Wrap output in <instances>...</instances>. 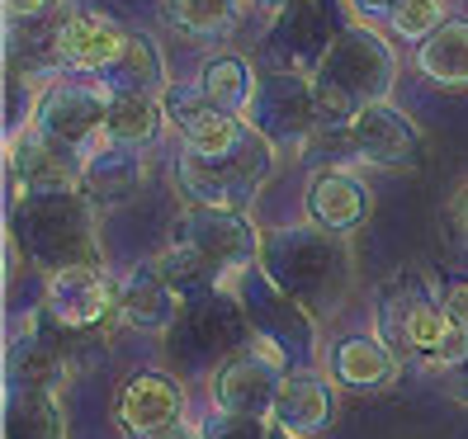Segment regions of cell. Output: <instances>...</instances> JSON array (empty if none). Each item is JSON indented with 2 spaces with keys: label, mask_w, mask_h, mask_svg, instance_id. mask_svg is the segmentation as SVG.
Listing matches in <instances>:
<instances>
[{
  "label": "cell",
  "mask_w": 468,
  "mask_h": 439,
  "mask_svg": "<svg viewBox=\"0 0 468 439\" xmlns=\"http://www.w3.org/2000/svg\"><path fill=\"white\" fill-rule=\"evenodd\" d=\"M445 293L421 269H398L388 284L378 288V340L402 360H421L431 369H463L468 364V331L450 321Z\"/></svg>",
  "instance_id": "1"
},
{
  "label": "cell",
  "mask_w": 468,
  "mask_h": 439,
  "mask_svg": "<svg viewBox=\"0 0 468 439\" xmlns=\"http://www.w3.org/2000/svg\"><path fill=\"white\" fill-rule=\"evenodd\" d=\"M393 86V52L374 29H346L322 47L317 62V123H346Z\"/></svg>",
  "instance_id": "2"
},
{
  "label": "cell",
  "mask_w": 468,
  "mask_h": 439,
  "mask_svg": "<svg viewBox=\"0 0 468 439\" xmlns=\"http://www.w3.org/2000/svg\"><path fill=\"white\" fill-rule=\"evenodd\" d=\"M261 269L308 317L336 308V298L350 279V260L332 241V232H280L261 251Z\"/></svg>",
  "instance_id": "3"
},
{
  "label": "cell",
  "mask_w": 468,
  "mask_h": 439,
  "mask_svg": "<svg viewBox=\"0 0 468 439\" xmlns=\"http://www.w3.org/2000/svg\"><path fill=\"white\" fill-rule=\"evenodd\" d=\"M15 236L48 274L71 265H100L90 213L76 194H24L15 208Z\"/></svg>",
  "instance_id": "4"
},
{
  "label": "cell",
  "mask_w": 468,
  "mask_h": 439,
  "mask_svg": "<svg viewBox=\"0 0 468 439\" xmlns=\"http://www.w3.org/2000/svg\"><path fill=\"white\" fill-rule=\"evenodd\" d=\"M270 175V142L261 132H251L246 142L223 156V161H199V156H185L176 161V180L189 194L195 208H228V213H246V204L256 199V189Z\"/></svg>",
  "instance_id": "5"
},
{
  "label": "cell",
  "mask_w": 468,
  "mask_h": 439,
  "mask_svg": "<svg viewBox=\"0 0 468 439\" xmlns=\"http://www.w3.org/2000/svg\"><path fill=\"white\" fill-rule=\"evenodd\" d=\"M109 86H86V80H58L34 109V132L58 142L76 156H90L104 142V119H109Z\"/></svg>",
  "instance_id": "6"
},
{
  "label": "cell",
  "mask_w": 468,
  "mask_h": 439,
  "mask_svg": "<svg viewBox=\"0 0 468 439\" xmlns=\"http://www.w3.org/2000/svg\"><path fill=\"white\" fill-rule=\"evenodd\" d=\"M284 354H274L270 345L251 340L241 354L213 373V411L223 416H251V421H265L274 416V397L284 388Z\"/></svg>",
  "instance_id": "7"
},
{
  "label": "cell",
  "mask_w": 468,
  "mask_h": 439,
  "mask_svg": "<svg viewBox=\"0 0 468 439\" xmlns=\"http://www.w3.org/2000/svg\"><path fill=\"white\" fill-rule=\"evenodd\" d=\"M246 123H251V132H261L270 147L308 137L317 128L313 80H303L298 71H270L265 80H256L251 104H246Z\"/></svg>",
  "instance_id": "8"
},
{
  "label": "cell",
  "mask_w": 468,
  "mask_h": 439,
  "mask_svg": "<svg viewBox=\"0 0 468 439\" xmlns=\"http://www.w3.org/2000/svg\"><path fill=\"white\" fill-rule=\"evenodd\" d=\"M346 132H350V152L378 171H417L421 166V128L388 99L365 104Z\"/></svg>",
  "instance_id": "9"
},
{
  "label": "cell",
  "mask_w": 468,
  "mask_h": 439,
  "mask_svg": "<svg viewBox=\"0 0 468 439\" xmlns=\"http://www.w3.org/2000/svg\"><path fill=\"white\" fill-rule=\"evenodd\" d=\"M109 312H119V288L100 265H71L48 274V321L58 331H95Z\"/></svg>",
  "instance_id": "10"
},
{
  "label": "cell",
  "mask_w": 468,
  "mask_h": 439,
  "mask_svg": "<svg viewBox=\"0 0 468 439\" xmlns=\"http://www.w3.org/2000/svg\"><path fill=\"white\" fill-rule=\"evenodd\" d=\"M128 38L133 34H123L109 15H100V10H71L58 24V34H52V47H58V62L62 67L109 76V71L123 62Z\"/></svg>",
  "instance_id": "11"
},
{
  "label": "cell",
  "mask_w": 468,
  "mask_h": 439,
  "mask_svg": "<svg viewBox=\"0 0 468 439\" xmlns=\"http://www.w3.org/2000/svg\"><path fill=\"white\" fill-rule=\"evenodd\" d=\"M80 166H86V156L48 142V137H38V132L10 142V175L19 184V194H76Z\"/></svg>",
  "instance_id": "12"
},
{
  "label": "cell",
  "mask_w": 468,
  "mask_h": 439,
  "mask_svg": "<svg viewBox=\"0 0 468 439\" xmlns=\"http://www.w3.org/2000/svg\"><path fill=\"white\" fill-rule=\"evenodd\" d=\"M185 298L166 284V274L156 269V260L128 269V279L119 284V317L133 326V331H147V336H166L176 317H180Z\"/></svg>",
  "instance_id": "13"
},
{
  "label": "cell",
  "mask_w": 468,
  "mask_h": 439,
  "mask_svg": "<svg viewBox=\"0 0 468 439\" xmlns=\"http://www.w3.org/2000/svg\"><path fill=\"white\" fill-rule=\"evenodd\" d=\"M180 411H185V392L166 373H137L119 392V425L137 439H152L161 430H171L180 421Z\"/></svg>",
  "instance_id": "14"
},
{
  "label": "cell",
  "mask_w": 468,
  "mask_h": 439,
  "mask_svg": "<svg viewBox=\"0 0 468 439\" xmlns=\"http://www.w3.org/2000/svg\"><path fill=\"white\" fill-rule=\"evenodd\" d=\"M147 180V166H143V152L133 147H114V142H100L86 166H80V194H86L90 204H123L133 199L137 189H143Z\"/></svg>",
  "instance_id": "15"
},
{
  "label": "cell",
  "mask_w": 468,
  "mask_h": 439,
  "mask_svg": "<svg viewBox=\"0 0 468 439\" xmlns=\"http://www.w3.org/2000/svg\"><path fill=\"white\" fill-rule=\"evenodd\" d=\"M336 411V392L332 382H322L317 373H289L280 397H274V425H280L284 434H317L326 430V421H332Z\"/></svg>",
  "instance_id": "16"
},
{
  "label": "cell",
  "mask_w": 468,
  "mask_h": 439,
  "mask_svg": "<svg viewBox=\"0 0 468 439\" xmlns=\"http://www.w3.org/2000/svg\"><path fill=\"white\" fill-rule=\"evenodd\" d=\"M374 199H369V189L346 175V171H322L308 189V213H313V223L322 232H350V227H360L365 217H369Z\"/></svg>",
  "instance_id": "17"
},
{
  "label": "cell",
  "mask_w": 468,
  "mask_h": 439,
  "mask_svg": "<svg viewBox=\"0 0 468 439\" xmlns=\"http://www.w3.org/2000/svg\"><path fill=\"white\" fill-rule=\"evenodd\" d=\"M161 123H166V104L156 95H114L109 99V119H104V142L143 152L156 142Z\"/></svg>",
  "instance_id": "18"
},
{
  "label": "cell",
  "mask_w": 468,
  "mask_h": 439,
  "mask_svg": "<svg viewBox=\"0 0 468 439\" xmlns=\"http://www.w3.org/2000/svg\"><path fill=\"white\" fill-rule=\"evenodd\" d=\"M246 137H251V123H246L241 114H228V109L208 104L204 114H195L180 128V152L199 156V161H223L246 142Z\"/></svg>",
  "instance_id": "19"
},
{
  "label": "cell",
  "mask_w": 468,
  "mask_h": 439,
  "mask_svg": "<svg viewBox=\"0 0 468 439\" xmlns=\"http://www.w3.org/2000/svg\"><path fill=\"white\" fill-rule=\"evenodd\" d=\"M332 373L346 388H383V382L398 373V354L374 336H350L332 354Z\"/></svg>",
  "instance_id": "20"
},
{
  "label": "cell",
  "mask_w": 468,
  "mask_h": 439,
  "mask_svg": "<svg viewBox=\"0 0 468 439\" xmlns=\"http://www.w3.org/2000/svg\"><path fill=\"white\" fill-rule=\"evenodd\" d=\"M417 71L435 86H468V19H450L417 47Z\"/></svg>",
  "instance_id": "21"
},
{
  "label": "cell",
  "mask_w": 468,
  "mask_h": 439,
  "mask_svg": "<svg viewBox=\"0 0 468 439\" xmlns=\"http://www.w3.org/2000/svg\"><path fill=\"white\" fill-rule=\"evenodd\" d=\"M104 80H109V90H114V95H156L161 86H166V67H161L156 43L147 34H133L123 62L109 71Z\"/></svg>",
  "instance_id": "22"
},
{
  "label": "cell",
  "mask_w": 468,
  "mask_h": 439,
  "mask_svg": "<svg viewBox=\"0 0 468 439\" xmlns=\"http://www.w3.org/2000/svg\"><path fill=\"white\" fill-rule=\"evenodd\" d=\"M199 90L208 95L213 109H228V114H241L246 104H251V67H246L241 57H232V52H218V57L204 62L199 71Z\"/></svg>",
  "instance_id": "23"
},
{
  "label": "cell",
  "mask_w": 468,
  "mask_h": 439,
  "mask_svg": "<svg viewBox=\"0 0 468 439\" xmlns=\"http://www.w3.org/2000/svg\"><path fill=\"white\" fill-rule=\"evenodd\" d=\"M166 15L189 38H218L237 24L241 0H166Z\"/></svg>",
  "instance_id": "24"
},
{
  "label": "cell",
  "mask_w": 468,
  "mask_h": 439,
  "mask_svg": "<svg viewBox=\"0 0 468 439\" xmlns=\"http://www.w3.org/2000/svg\"><path fill=\"white\" fill-rule=\"evenodd\" d=\"M450 15H445V0H402V5L393 10L388 29L407 43H426L435 29H445Z\"/></svg>",
  "instance_id": "25"
},
{
  "label": "cell",
  "mask_w": 468,
  "mask_h": 439,
  "mask_svg": "<svg viewBox=\"0 0 468 439\" xmlns=\"http://www.w3.org/2000/svg\"><path fill=\"white\" fill-rule=\"evenodd\" d=\"M199 434L204 439H270L274 430L265 421H251V416H223V411H213Z\"/></svg>",
  "instance_id": "26"
},
{
  "label": "cell",
  "mask_w": 468,
  "mask_h": 439,
  "mask_svg": "<svg viewBox=\"0 0 468 439\" xmlns=\"http://www.w3.org/2000/svg\"><path fill=\"white\" fill-rule=\"evenodd\" d=\"M440 293H445V298H440V303H445L450 321H454V326H463V331H468V279H454V284H445Z\"/></svg>",
  "instance_id": "27"
},
{
  "label": "cell",
  "mask_w": 468,
  "mask_h": 439,
  "mask_svg": "<svg viewBox=\"0 0 468 439\" xmlns=\"http://www.w3.org/2000/svg\"><path fill=\"white\" fill-rule=\"evenodd\" d=\"M346 5H350V15H355V19L374 24V19H393V10L402 5V0H346Z\"/></svg>",
  "instance_id": "28"
},
{
  "label": "cell",
  "mask_w": 468,
  "mask_h": 439,
  "mask_svg": "<svg viewBox=\"0 0 468 439\" xmlns=\"http://www.w3.org/2000/svg\"><path fill=\"white\" fill-rule=\"evenodd\" d=\"M48 5H52V0H5V15L19 24V19H38Z\"/></svg>",
  "instance_id": "29"
},
{
  "label": "cell",
  "mask_w": 468,
  "mask_h": 439,
  "mask_svg": "<svg viewBox=\"0 0 468 439\" xmlns=\"http://www.w3.org/2000/svg\"><path fill=\"white\" fill-rule=\"evenodd\" d=\"M450 223H454V232L468 241V184H463L459 194L450 199Z\"/></svg>",
  "instance_id": "30"
},
{
  "label": "cell",
  "mask_w": 468,
  "mask_h": 439,
  "mask_svg": "<svg viewBox=\"0 0 468 439\" xmlns=\"http://www.w3.org/2000/svg\"><path fill=\"white\" fill-rule=\"evenodd\" d=\"M450 392H454V397H459V402H468V364H463V369H454V373H450Z\"/></svg>",
  "instance_id": "31"
},
{
  "label": "cell",
  "mask_w": 468,
  "mask_h": 439,
  "mask_svg": "<svg viewBox=\"0 0 468 439\" xmlns=\"http://www.w3.org/2000/svg\"><path fill=\"white\" fill-rule=\"evenodd\" d=\"M152 439H204V434H199V430H189V425H180V421H176L171 430H161V434H152Z\"/></svg>",
  "instance_id": "32"
},
{
  "label": "cell",
  "mask_w": 468,
  "mask_h": 439,
  "mask_svg": "<svg viewBox=\"0 0 468 439\" xmlns=\"http://www.w3.org/2000/svg\"><path fill=\"white\" fill-rule=\"evenodd\" d=\"M270 439H293V434H284V430H274V434H270Z\"/></svg>",
  "instance_id": "33"
}]
</instances>
